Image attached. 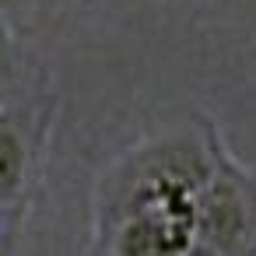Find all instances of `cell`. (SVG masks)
Wrapping results in <instances>:
<instances>
[{
  "mask_svg": "<svg viewBox=\"0 0 256 256\" xmlns=\"http://www.w3.org/2000/svg\"><path fill=\"white\" fill-rule=\"evenodd\" d=\"M28 190V144L25 134L0 116V210H18Z\"/></svg>",
  "mask_w": 256,
  "mask_h": 256,
  "instance_id": "2",
  "label": "cell"
},
{
  "mask_svg": "<svg viewBox=\"0 0 256 256\" xmlns=\"http://www.w3.org/2000/svg\"><path fill=\"white\" fill-rule=\"evenodd\" d=\"M4 92H8V60H4V50H0V106H4Z\"/></svg>",
  "mask_w": 256,
  "mask_h": 256,
  "instance_id": "3",
  "label": "cell"
},
{
  "mask_svg": "<svg viewBox=\"0 0 256 256\" xmlns=\"http://www.w3.org/2000/svg\"><path fill=\"white\" fill-rule=\"evenodd\" d=\"M256 232V182L214 154L200 190V256H238Z\"/></svg>",
  "mask_w": 256,
  "mask_h": 256,
  "instance_id": "1",
  "label": "cell"
},
{
  "mask_svg": "<svg viewBox=\"0 0 256 256\" xmlns=\"http://www.w3.org/2000/svg\"><path fill=\"white\" fill-rule=\"evenodd\" d=\"M88 256H102V252H98V249H95V246H92V249H88Z\"/></svg>",
  "mask_w": 256,
  "mask_h": 256,
  "instance_id": "5",
  "label": "cell"
},
{
  "mask_svg": "<svg viewBox=\"0 0 256 256\" xmlns=\"http://www.w3.org/2000/svg\"><path fill=\"white\" fill-rule=\"evenodd\" d=\"M238 256H256V232H252V238H249V242H246V249H242V252H238Z\"/></svg>",
  "mask_w": 256,
  "mask_h": 256,
  "instance_id": "4",
  "label": "cell"
}]
</instances>
